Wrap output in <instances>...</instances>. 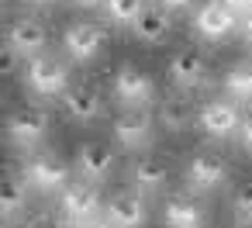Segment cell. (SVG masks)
Segmentation results:
<instances>
[{"label":"cell","instance_id":"8fae6325","mask_svg":"<svg viewBox=\"0 0 252 228\" xmlns=\"http://www.w3.org/2000/svg\"><path fill=\"white\" fill-rule=\"evenodd\" d=\"M169 80L180 87V90H193L207 80V59L204 52L197 49H180L173 59H169Z\"/></svg>","mask_w":252,"mask_h":228},{"label":"cell","instance_id":"d4e9b609","mask_svg":"<svg viewBox=\"0 0 252 228\" xmlns=\"http://www.w3.org/2000/svg\"><path fill=\"white\" fill-rule=\"evenodd\" d=\"M14 66H18V52H14L11 45H4V59H0V69H4V76H11Z\"/></svg>","mask_w":252,"mask_h":228},{"label":"cell","instance_id":"83f0119b","mask_svg":"<svg viewBox=\"0 0 252 228\" xmlns=\"http://www.w3.org/2000/svg\"><path fill=\"white\" fill-rule=\"evenodd\" d=\"M238 131H242V145H245V149L252 152V114H249V118H242Z\"/></svg>","mask_w":252,"mask_h":228},{"label":"cell","instance_id":"4dcf8cb0","mask_svg":"<svg viewBox=\"0 0 252 228\" xmlns=\"http://www.w3.org/2000/svg\"><path fill=\"white\" fill-rule=\"evenodd\" d=\"M242 32H245V38H249V42H252V14H249V18H245V25H242Z\"/></svg>","mask_w":252,"mask_h":228},{"label":"cell","instance_id":"9a60e30c","mask_svg":"<svg viewBox=\"0 0 252 228\" xmlns=\"http://www.w3.org/2000/svg\"><path fill=\"white\" fill-rule=\"evenodd\" d=\"M63 107H66V114H69L73 121L90 125V121L100 118L104 100H100V94H97L94 87H69V90L63 94Z\"/></svg>","mask_w":252,"mask_h":228},{"label":"cell","instance_id":"d6a6232c","mask_svg":"<svg viewBox=\"0 0 252 228\" xmlns=\"http://www.w3.org/2000/svg\"><path fill=\"white\" fill-rule=\"evenodd\" d=\"M235 228H238V225H235Z\"/></svg>","mask_w":252,"mask_h":228},{"label":"cell","instance_id":"3957f363","mask_svg":"<svg viewBox=\"0 0 252 228\" xmlns=\"http://www.w3.org/2000/svg\"><path fill=\"white\" fill-rule=\"evenodd\" d=\"M107 28L97 25V21H76L63 32V45H66V56L73 63H90L97 59L104 49H107Z\"/></svg>","mask_w":252,"mask_h":228},{"label":"cell","instance_id":"7402d4cb","mask_svg":"<svg viewBox=\"0 0 252 228\" xmlns=\"http://www.w3.org/2000/svg\"><path fill=\"white\" fill-rule=\"evenodd\" d=\"M142 11H145V0H107V14L114 25H135Z\"/></svg>","mask_w":252,"mask_h":228},{"label":"cell","instance_id":"52a82bcc","mask_svg":"<svg viewBox=\"0 0 252 228\" xmlns=\"http://www.w3.org/2000/svg\"><path fill=\"white\" fill-rule=\"evenodd\" d=\"M238 125H242V111L235 100H207L197 111V128L207 138H228Z\"/></svg>","mask_w":252,"mask_h":228},{"label":"cell","instance_id":"ac0fdd59","mask_svg":"<svg viewBox=\"0 0 252 228\" xmlns=\"http://www.w3.org/2000/svg\"><path fill=\"white\" fill-rule=\"evenodd\" d=\"M131 180L142 194H156L169 183V166L162 159H152V156H142L135 166H131Z\"/></svg>","mask_w":252,"mask_h":228},{"label":"cell","instance_id":"277c9868","mask_svg":"<svg viewBox=\"0 0 252 228\" xmlns=\"http://www.w3.org/2000/svg\"><path fill=\"white\" fill-rule=\"evenodd\" d=\"M25 180L45 194H59L66 183H69V163H63L59 156L52 152H38L25 163Z\"/></svg>","mask_w":252,"mask_h":228},{"label":"cell","instance_id":"2e32d148","mask_svg":"<svg viewBox=\"0 0 252 228\" xmlns=\"http://www.w3.org/2000/svg\"><path fill=\"white\" fill-rule=\"evenodd\" d=\"M162 225L166 228H204V207L187 194L169 197L162 204Z\"/></svg>","mask_w":252,"mask_h":228},{"label":"cell","instance_id":"603a6c76","mask_svg":"<svg viewBox=\"0 0 252 228\" xmlns=\"http://www.w3.org/2000/svg\"><path fill=\"white\" fill-rule=\"evenodd\" d=\"M231 207H235V211H231V214H235V225H238V228H252V180L238 187Z\"/></svg>","mask_w":252,"mask_h":228},{"label":"cell","instance_id":"d6986e66","mask_svg":"<svg viewBox=\"0 0 252 228\" xmlns=\"http://www.w3.org/2000/svg\"><path fill=\"white\" fill-rule=\"evenodd\" d=\"M193 107L187 104V100H180V97H173V100H162V107H159V125L166 128V131H187L190 125H193Z\"/></svg>","mask_w":252,"mask_h":228},{"label":"cell","instance_id":"44dd1931","mask_svg":"<svg viewBox=\"0 0 252 228\" xmlns=\"http://www.w3.org/2000/svg\"><path fill=\"white\" fill-rule=\"evenodd\" d=\"M25 204H28V190H25V183L14 180V176H7V180H4V190H0V211H4V218L21 214Z\"/></svg>","mask_w":252,"mask_h":228},{"label":"cell","instance_id":"9c48e42d","mask_svg":"<svg viewBox=\"0 0 252 228\" xmlns=\"http://www.w3.org/2000/svg\"><path fill=\"white\" fill-rule=\"evenodd\" d=\"M45 131H49V111L38 104H25L7 118V135L18 145H35Z\"/></svg>","mask_w":252,"mask_h":228},{"label":"cell","instance_id":"484cf974","mask_svg":"<svg viewBox=\"0 0 252 228\" xmlns=\"http://www.w3.org/2000/svg\"><path fill=\"white\" fill-rule=\"evenodd\" d=\"M69 228H114L107 218H83V221H69Z\"/></svg>","mask_w":252,"mask_h":228},{"label":"cell","instance_id":"5b68a950","mask_svg":"<svg viewBox=\"0 0 252 228\" xmlns=\"http://www.w3.org/2000/svg\"><path fill=\"white\" fill-rule=\"evenodd\" d=\"M238 25V14L224 4V0H207L193 11V32L207 42H218V38H228Z\"/></svg>","mask_w":252,"mask_h":228},{"label":"cell","instance_id":"ba28073f","mask_svg":"<svg viewBox=\"0 0 252 228\" xmlns=\"http://www.w3.org/2000/svg\"><path fill=\"white\" fill-rule=\"evenodd\" d=\"M183 180L190 183V190H218V187L228 180V163H224V156H218V152H197V156L187 163Z\"/></svg>","mask_w":252,"mask_h":228},{"label":"cell","instance_id":"1f68e13d","mask_svg":"<svg viewBox=\"0 0 252 228\" xmlns=\"http://www.w3.org/2000/svg\"><path fill=\"white\" fill-rule=\"evenodd\" d=\"M32 7H49V4H56V0H28Z\"/></svg>","mask_w":252,"mask_h":228},{"label":"cell","instance_id":"8992f818","mask_svg":"<svg viewBox=\"0 0 252 228\" xmlns=\"http://www.w3.org/2000/svg\"><path fill=\"white\" fill-rule=\"evenodd\" d=\"M104 197L97 190L94 180H83V183H66L59 190V211L69 218V221H83V218H97Z\"/></svg>","mask_w":252,"mask_h":228},{"label":"cell","instance_id":"6da1fadb","mask_svg":"<svg viewBox=\"0 0 252 228\" xmlns=\"http://www.w3.org/2000/svg\"><path fill=\"white\" fill-rule=\"evenodd\" d=\"M25 80H28L32 94H38V97H59V94L69 90V66L63 59H56V56L38 52V56L28 59Z\"/></svg>","mask_w":252,"mask_h":228},{"label":"cell","instance_id":"7a4b0ae2","mask_svg":"<svg viewBox=\"0 0 252 228\" xmlns=\"http://www.w3.org/2000/svg\"><path fill=\"white\" fill-rule=\"evenodd\" d=\"M114 97H118V104L128 107V111H142V107L152 104L156 83H152L149 73L138 69L135 63H121L118 73H114Z\"/></svg>","mask_w":252,"mask_h":228},{"label":"cell","instance_id":"cb8c5ba5","mask_svg":"<svg viewBox=\"0 0 252 228\" xmlns=\"http://www.w3.org/2000/svg\"><path fill=\"white\" fill-rule=\"evenodd\" d=\"M63 218H66V214H49V211H38V214H32V218L25 221V228H69Z\"/></svg>","mask_w":252,"mask_h":228},{"label":"cell","instance_id":"e0dca14e","mask_svg":"<svg viewBox=\"0 0 252 228\" xmlns=\"http://www.w3.org/2000/svg\"><path fill=\"white\" fill-rule=\"evenodd\" d=\"M131 32H135V38L145 42V45L166 42V38H169V11H162L159 4H156V7H145V11L135 18Z\"/></svg>","mask_w":252,"mask_h":228},{"label":"cell","instance_id":"f1b7e54d","mask_svg":"<svg viewBox=\"0 0 252 228\" xmlns=\"http://www.w3.org/2000/svg\"><path fill=\"white\" fill-rule=\"evenodd\" d=\"M235 14H252V0H224Z\"/></svg>","mask_w":252,"mask_h":228},{"label":"cell","instance_id":"f546056e","mask_svg":"<svg viewBox=\"0 0 252 228\" xmlns=\"http://www.w3.org/2000/svg\"><path fill=\"white\" fill-rule=\"evenodd\" d=\"M73 4H80V7H100V4H107V0H73Z\"/></svg>","mask_w":252,"mask_h":228},{"label":"cell","instance_id":"7c38bea8","mask_svg":"<svg viewBox=\"0 0 252 228\" xmlns=\"http://www.w3.org/2000/svg\"><path fill=\"white\" fill-rule=\"evenodd\" d=\"M111 166H114V149L107 142L90 138V142H83L76 149V169H80L83 180H94L97 183V180H104L111 173Z\"/></svg>","mask_w":252,"mask_h":228},{"label":"cell","instance_id":"5bb4252c","mask_svg":"<svg viewBox=\"0 0 252 228\" xmlns=\"http://www.w3.org/2000/svg\"><path fill=\"white\" fill-rule=\"evenodd\" d=\"M49 42V32L42 21L35 18H18L11 28H7V45L18 52V56H38Z\"/></svg>","mask_w":252,"mask_h":228},{"label":"cell","instance_id":"ffe728a7","mask_svg":"<svg viewBox=\"0 0 252 228\" xmlns=\"http://www.w3.org/2000/svg\"><path fill=\"white\" fill-rule=\"evenodd\" d=\"M224 94L231 100H252V63H235L224 73Z\"/></svg>","mask_w":252,"mask_h":228},{"label":"cell","instance_id":"4fadbf2b","mask_svg":"<svg viewBox=\"0 0 252 228\" xmlns=\"http://www.w3.org/2000/svg\"><path fill=\"white\" fill-rule=\"evenodd\" d=\"M145 218H149V211H145L142 194L118 190V194L107 200V221H111L114 228H142Z\"/></svg>","mask_w":252,"mask_h":228},{"label":"cell","instance_id":"30bf717a","mask_svg":"<svg viewBox=\"0 0 252 228\" xmlns=\"http://www.w3.org/2000/svg\"><path fill=\"white\" fill-rule=\"evenodd\" d=\"M114 138L125 152H138L152 142V118L145 111H125L114 118Z\"/></svg>","mask_w":252,"mask_h":228},{"label":"cell","instance_id":"4316f807","mask_svg":"<svg viewBox=\"0 0 252 228\" xmlns=\"http://www.w3.org/2000/svg\"><path fill=\"white\" fill-rule=\"evenodd\" d=\"M156 4L162 7V11H169V14H180V11H187L193 0H156Z\"/></svg>","mask_w":252,"mask_h":228}]
</instances>
